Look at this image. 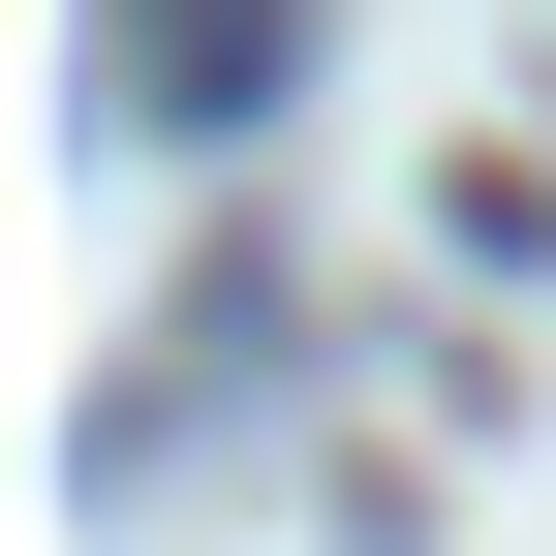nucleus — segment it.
Here are the masks:
<instances>
[{
    "mask_svg": "<svg viewBox=\"0 0 556 556\" xmlns=\"http://www.w3.org/2000/svg\"><path fill=\"white\" fill-rule=\"evenodd\" d=\"M309 0H124V124H278Z\"/></svg>",
    "mask_w": 556,
    "mask_h": 556,
    "instance_id": "nucleus-1",
    "label": "nucleus"
}]
</instances>
